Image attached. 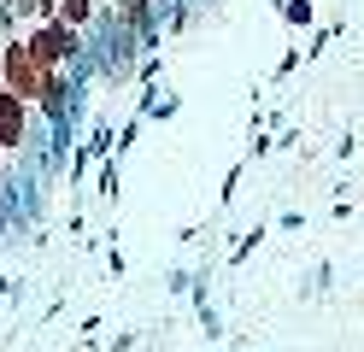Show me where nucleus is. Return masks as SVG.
<instances>
[{
    "label": "nucleus",
    "instance_id": "nucleus-2",
    "mask_svg": "<svg viewBox=\"0 0 364 352\" xmlns=\"http://www.w3.org/2000/svg\"><path fill=\"white\" fill-rule=\"evenodd\" d=\"M30 53L48 65V70H71V65H82L88 59V41H82V30H71V23H30Z\"/></svg>",
    "mask_w": 364,
    "mask_h": 352
},
{
    "label": "nucleus",
    "instance_id": "nucleus-15",
    "mask_svg": "<svg viewBox=\"0 0 364 352\" xmlns=\"http://www.w3.org/2000/svg\"><path fill=\"white\" fill-rule=\"evenodd\" d=\"M294 70H300V47H288V53H282V65H277V82H288Z\"/></svg>",
    "mask_w": 364,
    "mask_h": 352
},
{
    "label": "nucleus",
    "instance_id": "nucleus-17",
    "mask_svg": "<svg viewBox=\"0 0 364 352\" xmlns=\"http://www.w3.org/2000/svg\"><path fill=\"white\" fill-rule=\"evenodd\" d=\"M6 6H12L18 18H36V0H6Z\"/></svg>",
    "mask_w": 364,
    "mask_h": 352
},
{
    "label": "nucleus",
    "instance_id": "nucleus-12",
    "mask_svg": "<svg viewBox=\"0 0 364 352\" xmlns=\"http://www.w3.org/2000/svg\"><path fill=\"white\" fill-rule=\"evenodd\" d=\"M176 112H182L176 94H153V106H147V117H159V124H165V117H176Z\"/></svg>",
    "mask_w": 364,
    "mask_h": 352
},
{
    "label": "nucleus",
    "instance_id": "nucleus-11",
    "mask_svg": "<svg viewBox=\"0 0 364 352\" xmlns=\"http://www.w3.org/2000/svg\"><path fill=\"white\" fill-rule=\"evenodd\" d=\"M241 171H247V159H235L230 171H223V188H218V200H223V206L235 200V188H241Z\"/></svg>",
    "mask_w": 364,
    "mask_h": 352
},
{
    "label": "nucleus",
    "instance_id": "nucleus-14",
    "mask_svg": "<svg viewBox=\"0 0 364 352\" xmlns=\"http://www.w3.org/2000/svg\"><path fill=\"white\" fill-rule=\"evenodd\" d=\"M135 346H141V335H135V329H124V335L106 341V352H135Z\"/></svg>",
    "mask_w": 364,
    "mask_h": 352
},
{
    "label": "nucleus",
    "instance_id": "nucleus-9",
    "mask_svg": "<svg viewBox=\"0 0 364 352\" xmlns=\"http://www.w3.org/2000/svg\"><path fill=\"white\" fill-rule=\"evenodd\" d=\"M194 311H200V335H206V341H223V317H218V305L206 299V305H194Z\"/></svg>",
    "mask_w": 364,
    "mask_h": 352
},
{
    "label": "nucleus",
    "instance_id": "nucleus-16",
    "mask_svg": "<svg viewBox=\"0 0 364 352\" xmlns=\"http://www.w3.org/2000/svg\"><path fill=\"white\" fill-rule=\"evenodd\" d=\"M0 194H12V159L0 153Z\"/></svg>",
    "mask_w": 364,
    "mask_h": 352
},
{
    "label": "nucleus",
    "instance_id": "nucleus-13",
    "mask_svg": "<svg viewBox=\"0 0 364 352\" xmlns=\"http://www.w3.org/2000/svg\"><path fill=\"white\" fill-rule=\"evenodd\" d=\"M194 282H200V270H182V265H176V270L165 276V288H171V294H194Z\"/></svg>",
    "mask_w": 364,
    "mask_h": 352
},
{
    "label": "nucleus",
    "instance_id": "nucleus-6",
    "mask_svg": "<svg viewBox=\"0 0 364 352\" xmlns=\"http://www.w3.org/2000/svg\"><path fill=\"white\" fill-rule=\"evenodd\" d=\"M264 235H270L264 223H253V229H247V235H241V241L230 247V270H241V265H247V258H253V252H259V241H264Z\"/></svg>",
    "mask_w": 364,
    "mask_h": 352
},
{
    "label": "nucleus",
    "instance_id": "nucleus-1",
    "mask_svg": "<svg viewBox=\"0 0 364 352\" xmlns=\"http://www.w3.org/2000/svg\"><path fill=\"white\" fill-rule=\"evenodd\" d=\"M48 82H53V70L30 53L24 36H6V41H0V88H6V94H18V100L36 106L41 94H48Z\"/></svg>",
    "mask_w": 364,
    "mask_h": 352
},
{
    "label": "nucleus",
    "instance_id": "nucleus-5",
    "mask_svg": "<svg viewBox=\"0 0 364 352\" xmlns=\"http://www.w3.org/2000/svg\"><path fill=\"white\" fill-rule=\"evenodd\" d=\"M329 288H335V265H329V258H317L311 276L300 282V299H329Z\"/></svg>",
    "mask_w": 364,
    "mask_h": 352
},
{
    "label": "nucleus",
    "instance_id": "nucleus-3",
    "mask_svg": "<svg viewBox=\"0 0 364 352\" xmlns=\"http://www.w3.org/2000/svg\"><path fill=\"white\" fill-rule=\"evenodd\" d=\"M30 135H36V106L0 88V153L18 159V153L30 147Z\"/></svg>",
    "mask_w": 364,
    "mask_h": 352
},
{
    "label": "nucleus",
    "instance_id": "nucleus-4",
    "mask_svg": "<svg viewBox=\"0 0 364 352\" xmlns=\"http://www.w3.org/2000/svg\"><path fill=\"white\" fill-rule=\"evenodd\" d=\"M100 12H106V0H59V23H71L82 36L100 23Z\"/></svg>",
    "mask_w": 364,
    "mask_h": 352
},
{
    "label": "nucleus",
    "instance_id": "nucleus-7",
    "mask_svg": "<svg viewBox=\"0 0 364 352\" xmlns=\"http://www.w3.org/2000/svg\"><path fill=\"white\" fill-rule=\"evenodd\" d=\"M118 171H124V159L106 153V159H100V200H106V206H118Z\"/></svg>",
    "mask_w": 364,
    "mask_h": 352
},
{
    "label": "nucleus",
    "instance_id": "nucleus-8",
    "mask_svg": "<svg viewBox=\"0 0 364 352\" xmlns=\"http://www.w3.org/2000/svg\"><path fill=\"white\" fill-rule=\"evenodd\" d=\"M277 12L294 23V30H311V23H317V0H282Z\"/></svg>",
    "mask_w": 364,
    "mask_h": 352
},
{
    "label": "nucleus",
    "instance_id": "nucleus-10",
    "mask_svg": "<svg viewBox=\"0 0 364 352\" xmlns=\"http://www.w3.org/2000/svg\"><path fill=\"white\" fill-rule=\"evenodd\" d=\"M341 36V23H317V30H311V47H306V59H317V53H323V47Z\"/></svg>",
    "mask_w": 364,
    "mask_h": 352
}]
</instances>
